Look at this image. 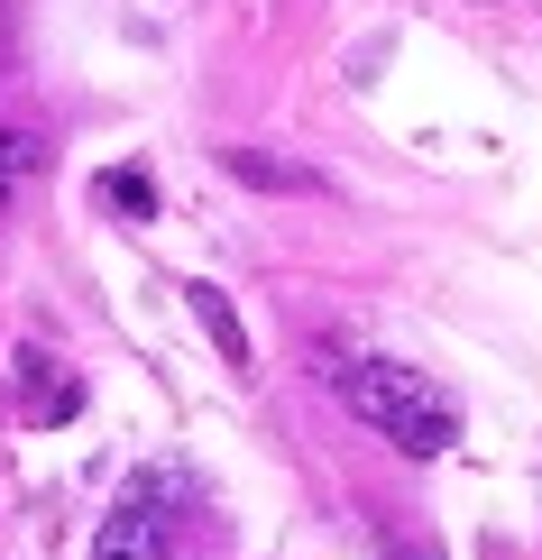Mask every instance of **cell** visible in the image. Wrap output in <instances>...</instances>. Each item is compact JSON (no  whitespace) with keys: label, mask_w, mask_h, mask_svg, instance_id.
Wrapping results in <instances>:
<instances>
[{"label":"cell","mask_w":542,"mask_h":560,"mask_svg":"<svg viewBox=\"0 0 542 560\" xmlns=\"http://www.w3.org/2000/svg\"><path fill=\"white\" fill-rule=\"evenodd\" d=\"M322 377H332V395L359 423L377 432V441H395L405 459H441L460 441V405L441 395L423 368H405V359H349V349H322Z\"/></svg>","instance_id":"6da1fadb"},{"label":"cell","mask_w":542,"mask_h":560,"mask_svg":"<svg viewBox=\"0 0 542 560\" xmlns=\"http://www.w3.org/2000/svg\"><path fill=\"white\" fill-rule=\"evenodd\" d=\"M166 497H175V469H138L129 497L92 533V560H166Z\"/></svg>","instance_id":"7a4b0ae2"},{"label":"cell","mask_w":542,"mask_h":560,"mask_svg":"<svg viewBox=\"0 0 542 560\" xmlns=\"http://www.w3.org/2000/svg\"><path fill=\"white\" fill-rule=\"evenodd\" d=\"M221 166L240 175V184H257V194H303V202L332 194V184H322L313 166H295V156H267V148H221Z\"/></svg>","instance_id":"3957f363"},{"label":"cell","mask_w":542,"mask_h":560,"mask_svg":"<svg viewBox=\"0 0 542 560\" xmlns=\"http://www.w3.org/2000/svg\"><path fill=\"white\" fill-rule=\"evenodd\" d=\"M184 303H194V322L211 331V349H221V368H257V349H249V322H240V303H230L221 285H184Z\"/></svg>","instance_id":"277c9868"},{"label":"cell","mask_w":542,"mask_h":560,"mask_svg":"<svg viewBox=\"0 0 542 560\" xmlns=\"http://www.w3.org/2000/svg\"><path fill=\"white\" fill-rule=\"evenodd\" d=\"M10 368H19V405H28L37 423H65V413L83 405V395H74V377H56V359H46V349H19Z\"/></svg>","instance_id":"5b68a950"},{"label":"cell","mask_w":542,"mask_h":560,"mask_svg":"<svg viewBox=\"0 0 542 560\" xmlns=\"http://www.w3.org/2000/svg\"><path fill=\"white\" fill-rule=\"evenodd\" d=\"M102 202H111V212H129V221H157V184L138 175V166H120V175H102Z\"/></svg>","instance_id":"8992f818"},{"label":"cell","mask_w":542,"mask_h":560,"mask_svg":"<svg viewBox=\"0 0 542 560\" xmlns=\"http://www.w3.org/2000/svg\"><path fill=\"white\" fill-rule=\"evenodd\" d=\"M387 560H441L433 542H387Z\"/></svg>","instance_id":"52a82bcc"},{"label":"cell","mask_w":542,"mask_h":560,"mask_svg":"<svg viewBox=\"0 0 542 560\" xmlns=\"http://www.w3.org/2000/svg\"><path fill=\"white\" fill-rule=\"evenodd\" d=\"M10 166H19V148H10V138H0V175H10Z\"/></svg>","instance_id":"ba28073f"}]
</instances>
